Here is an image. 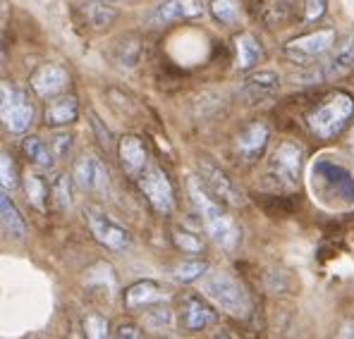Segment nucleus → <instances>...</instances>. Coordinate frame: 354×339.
Instances as JSON below:
<instances>
[{"mask_svg": "<svg viewBox=\"0 0 354 339\" xmlns=\"http://www.w3.org/2000/svg\"><path fill=\"white\" fill-rule=\"evenodd\" d=\"M187 191H189L192 201H194L196 211H199L201 220H204L208 237H211L223 251H235L239 246V242H242V229H239L237 222L227 215L223 203L208 194V189L199 177H189V180H187Z\"/></svg>", "mask_w": 354, "mask_h": 339, "instance_id": "f257e3e1", "label": "nucleus"}, {"mask_svg": "<svg viewBox=\"0 0 354 339\" xmlns=\"http://www.w3.org/2000/svg\"><path fill=\"white\" fill-rule=\"evenodd\" d=\"M352 115H354V98L347 91H335L330 96H326L309 113L306 124H309V132L316 139L328 142V139H335L350 124Z\"/></svg>", "mask_w": 354, "mask_h": 339, "instance_id": "f03ea898", "label": "nucleus"}, {"mask_svg": "<svg viewBox=\"0 0 354 339\" xmlns=\"http://www.w3.org/2000/svg\"><path fill=\"white\" fill-rule=\"evenodd\" d=\"M204 289L208 299L221 311H225L227 316L237 318V320H249L252 318V299H249L247 289L237 278H232L227 273H213L208 275Z\"/></svg>", "mask_w": 354, "mask_h": 339, "instance_id": "7ed1b4c3", "label": "nucleus"}, {"mask_svg": "<svg viewBox=\"0 0 354 339\" xmlns=\"http://www.w3.org/2000/svg\"><path fill=\"white\" fill-rule=\"evenodd\" d=\"M314 191L321 194V201L330 206H352L354 203V177L342 165L319 160L311 170Z\"/></svg>", "mask_w": 354, "mask_h": 339, "instance_id": "20e7f679", "label": "nucleus"}, {"mask_svg": "<svg viewBox=\"0 0 354 339\" xmlns=\"http://www.w3.org/2000/svg\"><path fill=\"white\" fill-rule=\"evenodd\" d=\"M304 163V148L295 142H283L270 155L266 182L275 191H295L299 184V172Z\"/></svg>", "mask_w": 354, "mask_h": 339, "instance_id": "39448f33", "label": "nucleus"}, {"mask_svg": "<svg viewBox=\"0 0 354 339\" xmlns=\"http://www.w3.org/2000/svg\"><path fill=\"white\" fill-rule=\"evenodd\" d=\"M34 122L31 98L15 84H0V124L10 134H24Z\"/></svg>", "mask_w": 354, "mask_h": 339, "instance_id": "423d86ee", "label": "nucleus"}, {"mask_svg": "<svg viewBox=\"0 0 354 339\" xmlns=\"http://www.w3.org/2000/svg\"><path fill=\"white\" fill-rule=\"evenodd\" d=\"M137 184L142 189V194L147 196V201L151 203L156 213L160 215H170L175 211L177 201H175V189L173 182H170L168 172H165L160 165L149 163L147 168L142 170V175L137 177Z\"/></svg>", "mask_w": 354, "mask_h": 339, "instance_id": "0eeeda50", "label": "nucleus"}, {"mask_svg": "<svg viewBox=\"0 0 354 339\" xmlns=\"http://www.w3.org/2000/svg\"><path fill=\"white\" fill-rule=\"evenodd\" d=\"M84 220L91 237L106 249H111V251H127V249H132V234L120 222L113 220L111 215L98 211V208H84Z\"/></svg>", "mask_w": 354, "mask_h": 339, "instance_id": "6e6552de", "label": "nucleus"}, {"mask_svg": "<svg viewBox=\"0 0 354 339\" xmlns=\"http://www.w3.org/2000/svg\"><path fill=\"white\" fill-rule=\"evenodd\" d=\"M333 46H335V29H321L314 31V34H304L299 39L288 41L283 55L295 65H311L319 57L330 53Z\"/></svg>", "mask_w": 354, "mask_h": 339, "instance_id": "1a4fd4ad", "label": "nucleus"}, {"mask_svg": "<svg viewBox=\"0 0 354 339\" xmlns=\"http://www.w3.org/2000/svg\"><path fill=\"white\" fill-rule=\"evenodd\" d=\"M199 180L204 182V186L208 189L216 201H221L223 206H232L239 208L244 206V191L239 189L235 182L227 177V172L223 168H218L211 160H199Z\"/></svg>", "mask_w": 354, "mask_h": 339, "instance_id": "9d476101", "label": "nucleus"}, {"mask_svg": "<svg viewBox=\"0 0 354 339\" xmlns=\"http://www.w3.org/2000/svg\"><path fill=\"white\" fill-rule=\"evenodd\" d=\"M31 91L41 98V101H50L55 96H62V93L70 88V72L65 70L58 62H46L39 70L31 75L29 79Z\"/></svg>", "mask_w": 354, "mask_h": 339, "instance_id": "9b49d317", "label": "nucleus"}, {"mask_svg": "<svg viewBox=\"0 0 354 339\" xmlns=\"http://www.w3.org/2000/svg\"><path fill=\"white\" fill-rule=\"evenodd\" d=\"M204 14V5L201 0H165L160 3L153 12L149 14L151 27H168L175 22H187V19H196Z\"/></svg>", "mask_w": 354, "mask_h": 339, "instance_id": "f8f14e48", "label": "nucleus"}, {"mask_svg": "<svg viewBox=\"0 0 354 339\" xmlns=\"http://www.w3.org/2000/svg\"><path fill=\"white\" fill-rule=\"evenodd\" d=\"M280 88V77L273 70H261V72H252L247 79L239 84V101L247 103V106H257L263 103L266 98L275 96Z\"/></svg>", "mask_w": 354, "mask_h": 339, "instance_id": "ddd939ff", "label": "nucleus"}, {"mask_svg": "<svg viewBox=\"0 0 354 339\" xmlns=\"http://www.w3.org/2000/svg\"><path fill=\"white\" fill-rule=\"evenodd\" d=\"M75 182L80 189L88 191V194H106L111 180H108V170L96 155H82L75 165Z\"/></svg>", "mask_w": 354, "mask_h": 339, "instance_id": "4468645a", "label": "nucleus"}, {"mask_svg": "<svg viewBox=\"0 0 354 339\" xmlns=\"http://www.w3.org/2000/svg\"><path fill=\"white\" fill-rule=\"evenodd\" d=\"M216 320H218V313L206 299L194 296V294H189V296H185V299H182L180 322H182V327H185V330H189V332L206 330V327H211Z\"/></svg>", "mask_w": 354, "mask_h": 339, "instance_id": "2eb2a0df", "label": "nucleus"}, {"mask_svg": "<svg viewBox=\"0 0 354 339\" xmlns=\"http://www.w3.org/2000/svg\"><path fill=\"white\" fill-rule=\"evenodd\" d=\"M118 160H120V165H122V170L127 172L129 177L137 180V177L142 175V170L151 163L149 148H147V144H144V139L137 137V134H124L118 142Z\"/></svg>", "mask_w": 354, "mask_h": 339, "instance_id": "dca6fc26", "label": "nucleus"}, {"mask_svg": "<svg viewBox=\"0 0 354 339\" xmlns=\"http://www.w3.org/2000/svg\"><path fill=\"white\" fill-rule=\"evenodd\" d=\"M270 142V129L263 122H252L235 142V153L244 163H254L263 155L266 146Z\"/></svg>", "mask_w": 354, "mask_h": 339, "instance_id": "f3484780", "label": "nucleus"}, {"mask_svg": "<svg viewBox=\"0 0 354 339\" xmlns=\"http://www.w3.org/2000/svg\"><path fill=\"white\" fill-rule=\"evenodd\" d=\"M122 301H124V309L127 311H144L153 304H160L165 301V291L163 287L153 280H139V282L129 284L122 294Z\"/></svg>", "mask_w": 354, "mask_h": 339, "instance_id": "a211bd4d", "label": "nucleus"}, {"mask_svg": "<svg viewBox=\"0 0 354 339\" xmlns=\"http://www.w3.org/2000/svg\"><path fill=\"white\" fill-rule=\"evenodd\" d=\"M77 115H80V101H77L75 96L62 93V96H55L48 101L44 119L50 127H70L77 119Z\"/></svg>", "mask_w": 354, "mask_h": 339, "instance_id": "6ab92c4d", "label": "nucleus"}, {"mask_svg": "<svg viewBox=\"0 0 354 339\" xmlns=\"http://www.w3.org/2000/svg\"><path fill=\"white\" fill-rule=\"evenodd\" d=\"M0 225L8 229L10 237L27 239V222H24L19 208L15 206L5 189H0Z\"/></svg>", "mask_w": 354, "mask_h": 339, "instance_id": "aec40b11", "label": "nucleus"}, {"mask_svg": "<svg viewBox=\"0 0 354 339\" xmlns=\"http://www.w3.org/2000/svg\"><path fill=\"white\" fill-rule=\"evenodd\" d=\"M350 70H354V34L340 46V48H337V53L324 65L321 79H337V77L347 75Z\"/></svg>", "mask_w": 354, "mask_h": 339, "instance_id": "412c9836", "label": "nucleus"}, {"mask_svg": "<svg viewBox=\"0 0 354 339\" xmlns=\"http://www.w3.org/2000/svg\"><path fill=\"white\" fill-rule=\"evenodd\" d=\"M235 53H237V70H252L263 57L261 41L254 34H249V31H244V34L235 36Z\"/></svg>", "mask_w": 354, "mask_h": 339, "instance_id": "4be33fe9", "label": "nucleus"}, {"mask_svg": "<svg viewBox=\"0 0 354 339\" xmlns=\"http://www.w3.org/2000/svg\"><path fill=\"white\" fill-rule=\"evenodd\" d=\"M295 5L297 0H263V8H261V17L268 27H280L285 24L295 12Z\"/></svg>", "mask_w": 354, "mask_h": 339, "instance_id": "5701e85b", "label": "nucleus"}, {"mask_svg": "<svg viewBox=\"0 0 354 339\" xmlns=\"http://www.w3.org/2000/svg\"><path fill=\"white\" fill-rule=\"evenodd\" d=\"M22 151H24V155H27L31 163L39 165L41 170H50V168L55 165L53 153H50L48 144H46L44 139H39V137H27V139L22 142Z\"/></svg>", "mask_w": 354, "mask_h": 339, "instance_id": "b1692460", "label": "nucleus"}, {"mask_svg": "<svg viewBox=\"0 0 354 339\" xmlns=\"http://www.w3.org/2000/svg\"><path fill=\"white\" fill-rule=\"evenodd\" d=\"M211 14L216 17V22L225 24V27H235L242 19V5L239 0H208Z\"/></svg>", "mask_w": 354, "mask_h": 339, "instance_id": "393cba45", "label": "nucleus"}, {"mask_svg": "<svg viewBox=\"0 0 354 339\" xmlns=\"http://www.w3.org/2000/svg\"><path fill=\"white\" fill-rule=\"evenodd\" d=\"M24 194H27L29 203L36 211H46V198H48V186L41 180L39 175H29L24 177Z\"/></svg>", "mask_w": 354, "mask_h": 339, "instance_id": "a878e982", "label": "nucleus"}, {"mask_svg": "<svg viewBox=\"0 0 354 339\" xmlns=\"http://www.w3.org/2000/svg\"><path fill=\"white\" fill-rule=\"evenodd\" d=\"M206 273H208V263H204V260H185V263L173 268V278L177 282H185V284L196 282V280L204 278Z\"/></svg>", "mask_w": 354, "mask_h": 339, "instance_id": "bb28decb", "label": "nucleus"}, {"mask_svg": "<svg viewBox=\"0 0 354 339\" xmlns=\"http://www.w3.org/2000/svg\"><path fill=\"white\" fill-rule=\"evenodd\" d=\"M173 244L177 249H180L182 253H204V242H201V237H196L194 232H187V229H175L173 232Z\"/></svg>", "mask_w": 354, "mask_h": 339, "instance_id": "cd10ccee", "label": "nucleus"}, {"mask_svg": "<svg viewBox=\"0 0 354 339\" xmlns=\"http://www.w3.org/2000/svg\"><path fill=\"white\" fill-rule=\"evenodd\" d=\"M147 325L151 330H168L173 325V311L160 301V304H153L147 309Z\"/></svg>", "mask_w": 354, "mask_h": 339, "instance_id": "c85d7f7f", "label": "nucleus"}, {"mask_svg": "<svg viewBox=\"0 0 354 339\" xmlns=\"http://www.w3.org/2000/svg\"><path fill=\"white\" fill-rule=\"evenodd\" d=\"M17 186V168H15V160L10 153L0 151V189L10 191Z\"/></svg>", "mask_w": 354, "mask_h": 339, "instance_id": "c756f323", "label": "nucleus"}, {"mask_svg": "<svg viewBox=\"0 0 354 339\" xmlns=\"http://www.w3.org/2000/svg\"><path fill=\"white\" fill-rule=\"evenodd\" d=\"M53 203L55 208H70L72 206V180L67 175H60L58 180L53 182Z\"/></svg>", "mask_w": 354, "mask_h": 339, "instance_id": "7c9ffc66", "label": "nucleus"}, {"mask_svg": "<svg viewBox=\"0 0 354 339\" xmlns=\"http://www.w3.org/2000/svg\"><path fill=\"white\" fill-rule=\"evenodd\" d=\"M86 17H88V24H91L93 29H106L108 24L115 19V12L108 10V8H103V5H98V0H93V3L86 8Z\"/></svg>", "mask_w": 354, "mask_h": 339, "instance_id": "2f4dec72", "label": "nucleus"}, {"mask_svg": "<svg viewBox=\"0 0 354 339\" xmlns=\"http://www.w3.org/2000/svg\"><path fill=\"white\" fill-rule=\"evenodd\" d=\"M48 148H50V153H53L55 160H65L67 155L72 153V134L70 132L53 134V139H50Z\"/></svg>", "mask_w": 354, "mask_h": 339, "instance_id": "473e14b6", "label": "nucleus"}, {"mask_svg": "<svg viewBox=\"0 0 354 339\" xmlns=\"http://www.w3.org/2000/svg\"><path fill=\"white\" fill-rule=\"evenodd\" d=\"M84 332H86V337H91V339H103V337H108L111 335V327H108V320L103 316H86V320H84Z\"/></svg>", "mask_w": 354, "mask_h": 339, "instance_id": "72a5a7b5", "label": "nucleus"}, {"mask_svg": "<svg viewBox=\"0 0 354 339\" xmlns=\"http://www.w3.org/2000/svg\"><path fill=\"white\" fill-rule=\"evenodd\" d=\"M328 0H304V22H319L321 17L326 14Z\"/></svg>", "mask_w": 354, "mask_h": 339, "instance_id": "f704fd0d", "label": "nucleus"}, {"mask_svg": "<svg viewBox=\"0 0 354 339\" xmlns=\"http://www.w3.org/2000/svg\"><path fill=\"white\" fill-rule=\"evenodd\" d=\"M88 119H91V127H93V132L98 134V139H101V144L106 146V148H111V134H108V129L103 127V122L96 117V115H88Z\"/></svg>", "mask_w": 354, "mask_h": 339, "instance_id": "c9c22d12", "label": "nucleus"}, {"mask_svg": "<svg viewBox=\"0 0 354 339\" xmlns=\"http://www.w3.org/2000/svg\"><path fill=\"white\" fill-rule=\"evenodd\" d=\"M115 337H122V339H139L142 337V330L137 325H120L115 330Z\"/></svg>", "mask_w": 354, "mask_h": 339, "instance_id": "e433bc0d", "label": "nucleus"}, {"mask_svg": "<svg viewBox=\"0 0 354 339\" xmlns=\"http://www.w3.org/2000/svg\"><path fill=\"white\" fill-rule=\"evenodd\" d=\"M340 337H354V320H347L340 330Z\"/></svg>", "mask_w": 354, "mask_h": 339, "instance_id": "4c0bfd02", "label": "nucleus"}, {"mask_svg": "<svg viewBox=\"0 0 354 339\" xmlns=\"http://www.w3.org/2000/svg\"><path fill=\"white\" fill-rule=\"evenodd\" d=\"M8 12H10L8 0H0V24H5V19H8Z\"/></svg>", "mask_w": 354, "mask_h": 339, "instance_id": "58836bf2", "label": "nucleus"}, {"mask_svg": "<svg viewBox=\"0 0 354 339\" xmlns=\"http://www.w3.org/2000/svg\"><path fill=\"white\" fill-rule=\"evenodd\" d=\"M350 153H352V158H354V132H352V137H350Z\"/></svg>", "mask_w": 354, "mask_h": 339, "instance_id": "ea45409f", "label": "nucleus"}, {"mask_svg": "<svg viewBox=\"0 0 354 339\" xmlns=\"http://www.w3.org/2000/svg\"><path fill=\"white\" fill-rule=\"evenodd\" d=\"M0 60H3V41H0Z\"/></svg>", "mask_w": 354, "mask_h": 339, "instance_id": "a19ab883", "label": "nucleus"}]
</instances>
